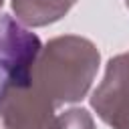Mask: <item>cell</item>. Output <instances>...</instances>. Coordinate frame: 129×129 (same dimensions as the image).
I'll use <instances>...</instances> for the list:
<instances>
[{
	"label": "cell",
	"mask_w": 129,
	"mask_h": 129,
	"mask_svg": "<svg viewBox=\"0 0 129 129\" xmlns=\"http://www.w3.org/2000/svg\"><path fill=\"white\" fill-rule=\"evenodd\" d=\"M97 69L99 50L89 38L77 34L58 36L40 48L32 67L30 85L58 109L87 95Z\"/></svg>",
	"instance_id": "6da1fadb"
},
{
	"label": "cell",
	"mask_w": 129,
	"mask_h": 129,
	"mask_svg": "<svg viewBox=\"0 0 129 129\" xmlns=\"http://www.w3.org/2000/svg\"><path fill=\"white\" fill-rule=\"evenodd\" d=\"M56 107L36 87H14L6 95L0 117L4 129H50Z\"/></svg>",
	"instance_id": "277c9868"
},
{
	"label": "cell",
	"mask_w": 129,
	"mask_h": 129,
	"mask_svg": "<svg viewBox=\"0 0 129 129\" xmlns=\"http://www.w3.org/2000/svg\"><path fill=\"white\" fill-rule=\"evenodd\" d=\"M77 0H12V10L20 24L46 26L60 20Z\"/></svg>",
	"instance_id": "5b68a950"
},
{
	"label": "cell",
	"mask_w": 129,
	"mask_h": 129,
	"mask_svg": "<svg viewBox=\"0 0 129 129\" xmlns=\"http://www.w3.org/2000/svg\"><path fill=\"white\" fill-rule=\"evenodd\" d=\"M2 2H4V0H0V6H2Z\"/></svg>",
	"instance_id": "ba28073f"
},
{
	"label": "cell",
	"mask_w": 129,
	"mask_h": 129,
	"mask_svg": "<svg viewBox=\"0 0 129 129\" xmlns=\"http://www.w3.org/2000/svg\"><path fill=\"white\" fill-rule=\"evenodd\" d=\"M125 4H127V8H129V0H125Z\"/></svg>",
	"instance_id": "52a82bcc"
},
{
	"label": "cell",
	"mask_w": 129,
	"mask_h": 129,
	"mask_svg": "<svg viewBox=\"0 0 129 129\" xmlns=\"http://www.w3.org/2000/svg\"><path fill=\"white\" fill-rule=\"evenodd\" d=\"M91 105L113 129H129V52L109 60L105 77L91 97Z\"/></svg>",
	"instance_id": "3957f363"
},
{
	"label": "cell",
	"mask_w": 129,
	"mask_h": 129,
	"mask_svg": "<svg viewBox=\"0 0 129 129\" xmlns=\"http://www.w3.org/2000/svg\"><path fill=\"white\" fill-rule=\"evenodd\" d=\"M50 129H95L93 117L85 109H67L54 115Z\"/></svg>",
	"instance_id": "8992f818"
},
{
	"label": "cell",
	"mask_w": 129,
	"mask_h": 129,
	"mask_svg": "<svg viewBox=\"0 0 129 129\" xmlns=\"http://www.w3.org/2000/svg\"><path fill=\"white\" fill-rule=\"evenodd\" d=\"M40 38L10 14H0V109L14 87L30 85Z\"/></svg>",
	"instance_id": "7a4b0ae2"
}]
</instances>
